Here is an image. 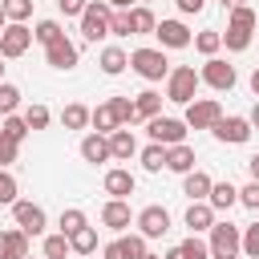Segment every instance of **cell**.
<instances>
[{"mask_svg": "<svg viewBox=\"0 0 259 259\" xmlns=\"http://www.w3.org/2000/svg\"><path fill=\"white\" fill-rule=\"evenodd\" d=\"M198 69L194 65H170V73H166V101H174V105H186V101H194V93H198Z\"/></svg>", "mask_w": 259, "mask_h": 259, "instance_id": "6da1fadb", "label": "cell"}, {"mask_svg": "<svg viewBox=\"0 0 259 259\" xmlns=\"http://www.w3.org/2000/svg\"><path fill=\"white\" fill-rule=\"evenodd\" d=\"M206 247H210V259H235L239 255V239H243V227H235L231 219H214V227L206 231Z\"/></svg>", "mask_w": 259, "mask_h": 259, "instance_id": "7a4b0ae2", "label": "cell"}, {"mask_svg": "<svg viewBox=\"0 0 259 259\" xmlns=\"http://www.w3.org/2000/svg\"><path fill=\"white\" fill-rule=\"evenodd\" d=\"M109 12H113V8H109L105 0H89V4H85V12L77 16V20H81V40H85V45H97V40L109 36Z\"/></svg>", "mask_w": 259, "mask_h": 259, "instance_id": "3957f363", "label": "cell"}, {"mask_svg": "<svg viewBox=\"0 0 259 259\" xmlns=\"http://www.w3.org/2000/svg\"><path fill=\"white\" fill-rule=\"evenodd\" d=\"M130 69L142 77V81H166L170 73V61H166V49H134L130 53Z\"/></svg>", "mask_w": 259, "mask_h": 259, "instance_id": "277c9868", "label": "cell"}, {"mask_svg": "<svg viewBox=\"0 0 259 259\" xmlns=\"http://www.w3.org/2000/svg\"><path fill=\"white\" fill-rule=\"evenodd\" d=\"M198 81L210 85L214 93H231L235 81H239V73H235V65H227L223 57H206V65L198 69Z\"/></svg>", "mask_w": 259, "mask_h": 259, "instance_id": "5b68a950", "label": "cell"}, {"mask_svg": "<svg viewBox=\"0 0 259 259\" xmlns=\"http://www.w3.org/2000/svg\"><path fill=\"white\" fill-rule=\"evenodd\" d=\"M210 134H214V142H223V146H243V142L251 138V121H247L243 113H223V117L210 125Z\"/></svg>", "mask_w": 259, "mask_h": 259, "instance_id": "8992f818", "label": "cell"}, {"mask_svg": "<svg viewBox=\"0 0 259 259\" xmlns=\"http://www.w3.org/2000/svg\"><path fill=\"white\" fill-rule=\"evenodd\" d=\"M28 45H32V28L20 24V20H8L4 32H0V57L4 61H16V57L28 53Z\"/></svg>", "mask_w": 259, "mask_h": 259, "instance_id": "52a82bcc", "label": "cell"}, {"mask_svg": "<svg viewBox=\"0 0 259 259\" xmlns=\"http://www.w3.org/2000/svg\"><path fill=\"white\" fill-rule=\"evenodd\" d=\"M223 117V105L214 101V97H194V101H186V130H210L214 121Z\"/></svg>", "mask_w": 259, "mask_h": 259, "instance_id": "ba28073f", "label": "cell"}, {"mask_svg": "<svg viewBox=\"0 0 259 259\" xmlns=\"http://www.w3.org/2000/svg\"><path fill=\"white\" fill-rule=\"evenodd\" d=\"M146 134H150V142H158V146H178V142H186V121L158 113V117L146 121Z\"/></svg>", "mask_w": 259, "mask_h": 259, "instance_id": "9c48e42d", "label": "cell"}, {"mask_svg": "<svg viewBox=\"0 0 259 259\" xmlns=\"http://www.w3.org/2000/svg\"><path fill=\"white\" fill-rule=\"evenodd\" d=\"M134 227H138V235H146V239H162V235L170 231V210L158 206V202H150V206H142V210L134 214Z\"/></svg>", "mask_w": 259, "mask_h": 259, "instance_id": "30bf717a", "label": "cell"}, {"mask_svg": "<svg viewBox=\"0 0 259 259\" xmlns=\"http://www.w3.org/2000/svg\"><path fill=\"white\" fill-rule=\"evenodd\" d=\"M77 61H81V49H77L69 36H57L53 45H45V65H49V69L69 73V69H77Z\"/></svg>", "mask_w": 259, "mask_h": 259, "instance_id": "8fae6325", "label": "cell"}, {"mask_svg": "<svg viewBox=\"0 0 259 259\" xmlns=\"http://www.w3.org/2000/svg\"><path fill=\"white\" fill-rule=\"evenodd\" d=\"M12 223L32 239V235L45 231V206H36V202H28V198H16V202H12Z\"/></svg>", "mask_w": 259, "mask_h": 259, "instance_id": "7c38bea8", "label": "cell"}, {"mask_svg": "<svg viewBox=\"0 0 259 259\" xmlns=\"http://www.w3.org/2000/svg\"><path fill=\"white\" fill-rule=\"evenodd\" d=\"M154 36H158V49H190V40H194V32L182 20H158Z\"/></svg>", "mask_w": 259, "mask_h": 259, "instance_id": "4fadbf2b", "label": "cell"}, {"mask_svg": "<svg viewBox=\"0 0 259 259\" xmlns=\"http://www.w3.org/2000/svg\"><path fill=\"white\" fill-rule=\"evenodd\" d=\"M101 186H105L109 198H130L134 186H138V178H134V170H125V166H109L105 178H101Z\"/></svg>", "mask_w": 259, "mask_h": 259, "instance_id": "5bb4252c", "label": "cell"}, {"mask_svg": "<svg viewBox=\"0 0 259 259\" xmlns=\"http://www.w3.org/2000/svg\"><path fill=\"white\" fill-rule=\"evenodd\" d=\"M130 223H134V210H130V202L125 198H109L105 206H101V227H109V231H130Z\"/></svg>", "mask_w": 259, "mask_h": 259, "instance_id": "9a60e30c", "label": "cell"}, {"mask_svg": "<svg viewBox=\"0 0 259 259\" xmlns=\"http://www.w3.org/2000/svg\"><path fill=\"white\" fill-rule=\"evenodd\" d=\"M81 158H85L89 166L113 162V158H109V134H97V130H89V134L81 138Z\"/></svg>", "mask_w": 259, "mask_h": 259, "instance_id": "2e32d148", "label": "cell"}, {"mask_svg": "<svg viewBox=\"0 0 259 259\" xmlns=\"http://www.w3.org/2000/svg\"><path fill=\"white\" fill-rule=\"evenodd\" d=\"M138 154V138H134V130L130 125H117L113 134H109V158L113 162H130Z\"/></svg>", "mask_w": 259, "mask_h": 259, "instance_id": "e0dca14e", "label": "cell"}, {"mask_svg": "<svg viewBox=\"0 0 259 259\" xmlns=\"http://www.w3.org/2000/svg\"><path fill=\"white\" fill-rule=\"evenodd\" d=\"M182 223H186V231H190V235L210 231V227H214V210H210V202H206V198H202V202H190V206H186V214H182Z\"/></svg>", "mask_w": 259, "mask_h": 259, "instance_id": "ac0fdd59", "label": "cell"}, {"mask_svg": "<svg viewBox=\"0 0 259 259\" xmlns=\"http://www.w3.org/2000/svg\"><path fill=\"white\" fill-rule=\"evenodd\" d=\"M210 182H214V178H210L206 170H198V166H194V170H186V174H182V194H186L190 202H202V198L210 194Z\"/></svg>", "mask_w": 259, "mask_h": 259, "instance_id": "d6986e66", "label": "cell"}, {"mask_svg": "<svg viewBox=\"0 0 259 259\" xmlns=\"http://www.w3.org/2000/svg\"><path fill=\"white\" fill-rule=\"evenodd\" d=\"M206 202H210V210H214V214H227V210L239 202V186H235V182H210Z\"/></svg>", "mask_w": 259, "mask_h": 259, "instance_id": "ffe728a7", "label": "cell"}, {"mask_svg": "<svg viewBox=\"0 0 259 259\" xmlns=\"http://www.w3.org/2000/svg\"><path fill=\"white\" fill-rule=\"evenodd\" d=\"M97 65H101V73H105V77H117V73H125V69H130V53H125L121 45H105V49H101V57H97Z\"/></svg>", "mask_w": 259, "mask_h": 259, "instance_id": "44dd1931", "label": "cell"}, {"mask_svg": "<svg viewBox=\"0 0 259 259\" xmlns=\"http://www.w3.org/2000/svg\"><path fill=\"white\" fill-rule=\"evenodd\" d=\"M24 255H28V235L20 227L0 231V259H24Z\"/></svg>", "mask_w": 259, "mask_h": 259, "instance_id": "7402d4cb", "label": "cell"}, {"mask_svg": "<svg viewBox=\"0 0 259 259\" xmlns=\"http://www.w3.org/2000/svg\"><path fill=\"white\" fill-rule=\"evenodd\" d=\"M194 146H186V142H178V146H166V170H174V174H186V170H194Z\"/></svg>", "mask_w": 259, "mask_h": 259, "instance_id": "603a6c76", "label": "cell"}, {"mask_svg": "<svg viewBox=\"0 0 259 259\" xmlns=\"http://www.w3.org/2000/svg\"><path fill=\"white\" fill-rule=\"evenodd\" d=\"M130 28H134V36H154V28H158L154 8L150 4H134L130 8Z\"/></svg>", "mask_w": 259, "mask_h": 259, "instance_id": "cb8c5ba5", "label": "cell"}, {"mask_svg": "<svg viewBox=\"0 0 259 259\" xmlns=\"http://www.w3.org/2000/svg\"><path fill=\"white\" fill-rule=\"evenodd\" d=\"M134 113H138V121H150V117H158V113H162V93H154V89H142V93L134 97Z\"/></svg>", "mask_w": 259, "mask_h": 259, "instance_id": "d4e9b609", "label": "cell"}, {"mask_svg": "<svg viewBox=\"0 0 259 259\" xmlns=\"http://www.w3.org/2000/svg\"><path fill=\"white\" fill-rule=\"evenodd\" d=\"M69 251H73V255H93V251H97V227L85 223L81 231H73V235H69Z\"/></svg>", "mask_w": 259, "mask_h": 259, "instance_id": "484cf974", "label": "cell"}, {"mask_svg": "<svg viewBox=\"0 0 259 259\" xmlns=\"http://www.w3.org/2000/svg\"><path fill=\"white\" fill-rule=\"evenodd\" d=\"M138 162H142V170H146V174H158V170H166V146L150 142L146 150H138Z\"/></svg>", "mask_w": 259, "mask_h": 259, "instance_id": "4316f807", "label": "cell"}, {"mask_svg": "<svg viewBox=\"0 0 259 259\" xmlns=\"http://www.w3.org/2000/svg\"><path fill=\"white\" fill-rule=\"evenodd\" d=\"M61 125H65V130H85V125H89V105L69 101V105L61 109Z\"/></svg>", "mask_w": 259, "mask_h": 259, "instance_id": "83f0119b", "label": "cell"}, {"mask_svg": "<svg viewBox=\"0 0 259 259\" xmlns=\"http://www.w3.org/2000/svg\"><path fill=\"white\" fill-rule=\"evenodd\" d=\"M190 45H194L202 57H219V49H223V32H219V28H202Z\"/></svg>", "mask_w": 259, "mask_h": 259, "instance_id": "f1b7e54d", "label": "cell"}, {"mask_svg": "<svg viewBox=\"0 0 259 259\" xmlns=\"http://www.w3.org/2000/svg\"><path fill=\"white\" fill-rule=\"evenodd\" d=\"M89 125H93L97 134H113V130H117V117H113L109 101H101L97 109H89Z\"/></svg>", "mask_w": 259, "mask_h": 259, "instance_id": "f546056e", "label": "cell"}, {"mask_svg": "<svg viewBox=\"0 0 259 259\" xmlns=\"http://www.w3.org/2000/svg\"><path fill=\"white\" fill-rule=\"evenodd\" d=\"M227 24H231V28H247V32H255L259 16H255V8H251V4H235V8H231V16H227Z\"/></svg>", "mask_w": 259, "mask_h": 259, "instance_id": "4dcf8cb0", "label": "cell"}, {"mask_svg": "<svg viewBox=\"0 0 259 259\" xmlns=\"http://www.w3.org/2000/svg\"><path fill=\"white\" fill-rule=\"evenodd\" d=\"M57 36H65L61 20H36V24H32V40H36V45H53Z\"/></svg>", "mask_w": 259, "mask_h": 259, "instance_id": "1f68e13d", "label": "cell"}, {"mask_svg": "<svg viewBox=\"0 0 259 259\" xmlns=\"http://www.w3.org/2000/svg\"><path fill=\"white\" fill-rule=\"evenodd\" d=\"M20 117H24V125H28V130H49V121H53L49 105H40V101H32V105H28Z\"/></svg>", "mask_w": 259, "mask_h": 259, "instance_id": "d6a6232c", "label": "cell"}, {"mask_svg": "<svg viewBox=\"0 0 259 259\" xmlns=\"http://www.w3.org/2000/svg\"><path fill=\"white\" fill-rule=\"evenodd\" d=\"M89 219H85V210L81 206H65L61 210V219H57V227H61V235H73V231H81Z\"/></svg>", "mask_w": 259, "mask_h": 259, "instance_id": "836d02e7", "label": "cell"}, {"mask_svg": "<svg viewBox=\"0 0 259 259\" xmlns=\"http://www.w3.org/2000/svg\"><path fill=\"white\" fill-rule=\"evenodd\" d=\"M40 251H45V259H69L73 255L69 251V235H61V231L57 235H45V247Z\"/></svg>", "mask_w": 259, "mask_h": 259, "instance_id": "e575fe53", "label": "cell"}, {"mask_svg": "<svg viewBox=\"0 0 259 259\" xmlns=\"http://www.w3.org/2000/svg\"><path fill=\"white\" fill-rule=\"evenodd\" d=\"M109 109L117 117V125H134L138 113H134V97H109Z\"/></svg>", "mask_w": 259, "mask_h": 259, "instance_id": "d590c367", "label": "cell"}, {"mask_svg": "<svg viewBox=\"0 0 259 259\" xmlns=\"http://www.w3.org/2000/svg\"><path fill=\"white\" fill-rule=\"evenodd\" d=\"M0 134H4V138H12V142L20 146V142H24L32 130L24 125V117H20V113H8V117H4V125H0Z\"/></svg>", "mask_w": 259, "mask_h": 259, "instance_id": "8d00e7d4", "label": "cell"}, {"mask_svg": "<svg viewBox=\"0 0 259 259\" xmlns=\"http://www.w3.org/2000/svg\"><path fill=\"white\" fill-rule=\"evenodd\" d=\"M32 4H36V0H0V8H4V20H20V24L32 16Z\"/></svg>", "mask_w": 259, "mask_h": 259, "instance_id": "74e56055", "label": "cell"}, {"mask_svg": "<svg viewBox=\"0 0 259 259\" xmlns=\"http://www.w3.org/2000/svg\"><path fill=\"white\" fill-rule=\"evenodd\" d=\"M16 109H20V89L12 81H0V117H8Z\"/></svg>", "mask_w": 259, "mask_h": 259, "instance_id": "f35d334b", "label": "cell"}, {"mask_svg": "<svg viewBox=\"0 0 259 259\" xmlns=\"http://www.w3.org/2000/svg\"><path fill=\"white\" fill-rule=\"evenodd\" d=\"M16 198H20V182L12 178V170L0 166V206H12Z\"/></svg>", "mask_w": 259, "mask_h": 259, "instance_id": "ab89813d", "label": "cell"}, {"mask_svg": "<svg viewBox=\"0 0 259 259\" xmlns=\"http://www.w3.org/2000/svg\"><path fill=\"white\" fill-rule=\"evenodd\" d=\"M223 45H227V53H243V49H251V32H247V28H231V24H227Z\"/></svg>", "mask_w": 259, "mask_h": 259, "instance_id": "60d3db41", "label": "cell"}, {"mask_svg": "<svg viewBox=\"0 0 259 259\" xmlns=\"http://www.w3.org/2000/svg\"><path fill=\"white\" fill-rule=\"evenodd\" d=\"M239 255H247V259H259V223L243 227V239H239Z\"/></svg>", "mask_w": 259, "mask_h": 259, "instance_id": "b9f144b4", "label": "cell"}, {"mask_svg": "<svg viewBox=\"0 0 259 259\" xmlns=\"http://www.w3.org/2000/svg\"><path fill=\"white\" fill-rule=\"evenodd\" d=\"M178 247H182L186 259H210V247H206V239H198V235H186Z\"/></svg>", "mask_w": 259, "mask_h": 259, "instance_id": "7bdbcfd3", "label": "cell"}, {"mask_svg": "<svg viewBox=\"0 0 259 259\" xmlns=\"http://www.w3.org/2000/svg\"><path fill=\"white\" fill-rule=\"evenodd\" d=\"M109 36H117V40H125V36H134V28H130V12H109Z\"/></svg>", "mask_w": 259, "mask_h": 259, "instance_id": "ee69618b", "label": "cell"}, {"mask_svg": "<svg viewBox=\"0 0 259 259\" xmlns=\"http://www.w3.org/2000/svg\"><path fill=\"white\" fill-rule=\"evenodd\" d=\"M239 202H243L247 210H259V182H247V186H239Z\"/></svg>", "mask_w": 259, "mask_h": 259, "instance_id": "f6af8a7d", "label": "cell"}, {"mask_svg": "<svg viewBox=\"0 0 259 259\" xmlns=\"http://www.w3.org/2000/svg\"><path fill=\"white\" fill-rule=\"evenodd\" d=\"M16 154H20V146H16L12 138H4V134H0V166H4V170L16 162Z\"/></svg>", "mask_w": 259, "mask_h": 259, "instance_id": "bcb514c9", "label": "cell"}, {"mask_svg": "<svg viewBox=\"0 0 259 259\" xmlns=\"http://www.w3.org/2000/svg\"><path fill=\"white\" fill-rule=\"evenodd\" d=\"M85 4H89V0H57L61 16H81V12H85Z\"/></svg>", "mask_w": 259, "mask_h": 259, "instance_id": "7dc6e473", "label": "cell"}, {"mask_svg": "<svg viewBox=\"0 0 259 259\" xmlns=\"http://www.w3.org/2000/svg\"><path fill=\"white\" fill-rule=\"evenodd\" d=\"M174 4H178V12H182V16H198V12L206 8V0H174Z\"/></svg>", "mask_w": 259, "mask_h": 259, "instance_id": "c3c4849f", "label": "cell"}, {"mask_svg": "<svg viewBox=\"0 0 259 259\" xmlns=\"http://www.w3.org/2000/svg\"><path fill=\"white\" fill-rule=\"evenodd\" d=\"M101 259H125L121 243H117V239H113V243H105V247H101Z\"/></svg>", "mask_w": 259, "mask_h": 259, "instance_id": "681fc988", "label": "cell"}, {"mask_svg": "<svg viewBox=\"0 0 259 259\" xmlns=\"http://www.w3.org/2000/svg\"><path fill=\"white\" fill-rule=\"evenodd\" d=\"M247 174H251V182H259V154L247 158Z\"/></svg>", "mask_w": 259, "mask_h": 259, "instance_id": "f907efd6", "label": "cell"}, {"mask_svg": "<svg viewBox=\"0 0 259 259\" xmlns=\"http://www.w3.org/2000/svg\"><path fill=\"white\" fill-rule=\"evenodd\" d=\"M105 4H109V8H117V12H130L138 0H105Z\"/></svg>", "mask_w": 259, "mask_h": 259, "instance_id": "816d5d0a", "label": "cell"}, {"mask_svg": "<svg viewBox=\"0 0 259 259\" xmlns=\"http://www.w3.org/2000/svg\"><path fill=\"white\" fill-rule=\"evenodd\" d=\"M247 121H251V130H259V97H255V105H251V113H247Z\"/></svg>", "mask_w": 259, "mask_h": 259, "instance_id": "f5cc1de1", "label": "cell"}, {"mask_svg": "<svg viewBox=\"0 0 259 259\" xmlns=\"http://www.w3.org/2000/svg\"><path fill=\"white\" fill-rule=\"evenodd\" d=\"M162 259H186V255H182V247H170V251H166Z\"/></svg>", "mask_w": 259, "mask_h": 259, "instance_id": "db71d44e", "label": "cell"}, {"mask_svg": "<svg viewBox=\"0 0 259 259\" xmlns=\"http://www.w3.org/2000/svg\"><path fill=\"white\" fill-rule=\"evenodd\" d=\"M251 93H255V97H259V69H255V73H251Z\"/></svg>", "mask_w": 259, "mask_h": 259, "instance_id": "11a10c76", "label": "cell"}, {"mask_svg": "<svg viewBox=\"0 0 259 259\" xmlns=\"http://www.w3.org/2000/svg\"><path fill=\"white\" fill-rule=\"evenodd\" d=\"M223 8H235V4H247V0H219Z\"/></svg>", "mask_w": 259, "mask_h": 259, "instance_id": "9f6ffc18", "label": "cell"}, {"mask_svg": "<svg viewBox=\"0 0 259 259\" xmlns=\"http://www.w3.org/2000/svg\"><path fill=\"white\" fill-rule=\"evenodd\" d=\"M4 24H8V20H4V8H0V32H4Z\"/></svg>", "mask_w": 259, "mask_h": 259, "instance_id": "6f0895ef", "label": "cell"}, {"mask_svg": "<svg viewBox=\"0 0 259 259\" xmlns=\"http://www.w3.org/2000/svg\"><path fill=\"white\" fill-rule=\"evenodd\" d=\"M142 259H162V255H150V251H146V255H142Z\"/></svg>", "mask_w": 259, "mask_h": 259, "instance_id": "680465c9", "label": "cell"}, {"mask_svg": "<svg viewBox=\"0 0 259 259\" xmlns=\"http://www.w3.org/2000/svg\"><path fill=\"white\" fill-rule=\"evenodd\" d=\"M0 81H4V57H0Z\"/></svg>", "mask_w": 259, "mask_h": 259, "instance_id": "91938a15", "label": "cell"}, {"mask_svg": "<svg viewBox=\"0 0 259 259\" xmlns=\"http://www.w3.org/2000/svg\"><path fill=\"white\" fill-rule=\"evenodd\" d=\"M235 259H247V255H235Z\"/></svg>", "mask_w": 259, "mask_h": 259, "instance_id": "94428289", "label": "cell"}, {"mask_svg": "<svg viewBox=\"0 0 259 259\" xmlns=\"http://www.w3.org/2000/svg\"><path fill=\"white\" fill-rule=\"evenodd\" d=\"M138 4H150V0H138Z\"/></svg>", "mask_w": 259, "mask_h": 259, "instance_id": "6125c7cd", "label": "cell"}, {"mask_svg": "<svg viewBox=\"0 0 259 259\" xmlns=\"http://www.w3.org/2000/svg\"><path fill=\"white\" fill-rule=\"evenodd\" d=\"M24 259H32V255H24Z\"/></svg>", "mask_w": 259, "mask_h": 259, "instance_id": "be15d7a7", "label": "cell"}]
</instances>
